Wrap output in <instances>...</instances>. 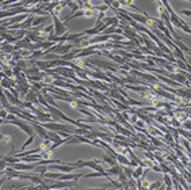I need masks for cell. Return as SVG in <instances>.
<instances>
[{"instance_id":"obj_1","label":"cell","mask_w":191,"mask_h":190,"mask_svg":"<svg viewBox=\"0 0 191 190\" xmlns=\"http://www.w3.org/2000/svg\"><path fill=\"white\" fill-rule=\"evenodd\" d=\"M75 167L68 163H60V164H50L47 166V171H57V173H72Z\"/></svg>"},{"instance_id":"obj_2","label":"cell","mask_w":191,"mask_h":190,"mask_svg":"<svg viewBox=\"0 0 191 190\" xmlns=\"http://www.w3.org/2000/svg\"><path fill=\"white\" fill-rule=\"evenodd\" d=\"M76 181H58L53 182L52 185H47V189H72L76 186Z\"/></svg>"},{"instance_id":"obj_3","label":"cell","mask_w":191,"mask_h":190,"mask_svg":"<svg viewBox=\"0 0 191 190\" xmlns=\"http://www.w3.org/2000/svg\"><path fill=\"white\" fill-rule=\"evenodd\" d=\"M8 124H12V125H15V126H18V128H21L22 130H23L27 136H30V135H34V133H36V132H34V129H33V126H31V125H29V124L23 122V121H19L18 118H15V120L10 121Z\"/></svg>"},{"instance_id":"obj_4","label":"cell","mask_w":191,"mask_h":190,"mask_svg":"<svg viewBox=\"0 0 191 190\" xmlns=\"http://www.w3.org/2000/svg\"><path fill=\"white\" fill-rule=\"evenodd\" d=\"M52 18H53L54 21V34L56 35H65V33H67V27H65V25L62 23L61 21H60L58 18H57L56 14L52 15Z\"/></svg>"},{"instance_id":"obj_5","label":"cell","mask_w":191,"mask_h":190,"mask_svg":"<svg viewBox=\"0 0 191 190\" xmlns=\"http://www.w3.org/2000/svg\"><path fill=\"white\" fill-rule=\"evenodd\" d=\"M11 168H14V170H18V171H30V170H34L36 168V166L37 164L36 163H31V164H22V163H19V162H16V163H11V164H8Z\"/></svg>"},{"instance_id":"obj_6","label":"cell","mask_w":191,"mask_h":190,"mask_svg":"<svg viewBox=\"0 0 191 190\" xmlns=\"http://www.w3.org/2000/svg\"><path fill=\"white\" fill-rule=\"evenodd\" d=\"M33 129H34V132H36V133L42 139V140L47 139V130H46V129H45L42 125H39V124L34 122V124H33Z\"/></svg>"},{"instance_id":"obj_7","label":"cell","mask_w":191,"mask_h":190,"mask_svg":"<svg viewBox=\"0 0 191 190\" xmlns=\"http://www.w3.org/2000/svg\"><path fill=\"white\" fill-rule=\"evenodd\" d=\"M39 159H42V153L39 155V152H38V153H31V155L23 156V158H21L19 160H23L24 163H37Z\"/></svg>"},{"instance_id":"obj_8","label":"cell","mask_w":191,"mask_h":190,"mask_svg":"<svg viewBox=\"0 0 191 190\" xmlns=\"http://www.w3.org/2000/svg\"><path fill=\"white\" fill-rule=\"evenodd\" d=\"M0 103H1V106H3L4 109H7L10 106V102H8V99H7V97H6V94L3 92V90L0 88Z\"/></svg>"},{"instance_id":"obj_9","label":"cell","mask_w":191,"mask_h":190,"mask_svg":"<svg viewBox=\"0 0 191 190\" xmlns=\"http://www.w3.org/2000/svg\"><path fill=\"white\" fill-rule=\"evenodd\" d=\"M4 94H6V97H7V99H8V102H11L12 105H22V103L16 99V97H15V95H12L10 91H6Z\"/></svg>"},{"instance_id":"obj_10","label":"cell","mask_w":191,"mask_h":190,"mask_svg":"<svg viewBox=\"0 0 191 190\" xmlns=\"http://www.w3.org/2000/svg\"><path fill=\"white\" fill-rule=\"evenodd\" d=\"M130 16L134 19V21H138L140 23H148V18H147V15H137V14H130Z\"/></svg>"},{"instance_id":"obj_11","label":"cell","mask_w":191,"mask_h":190,"mask_svg":"<svg viewBox=\"0 0 191 190\" xmlns=\"http://www.w3.org/2000/svg\"><path fill=\"white\" fill-rule=\"evenodd\" d=\"M121 171H122V168H121L119 166H117V164H114V166H113L110 170H107V174H111V175H118Z\"/></svg>"},{"instance_id":"obj_12","label":"cell","mask_w":191,"mask_h":190,"mask_svg":"<svg viewBox=\"0 0 191 190\" xmlns=\"http://www.w3.org/2000/svg\"><path fill=\"white\" fill-rule=\"evenodd\" d=\"M46 21V16H38V18H34L33 19V26H38V25H42L44 22Z\"/></svg>"},{"instance_id":"obj_13","label":"cell","mask_w":191,"mask_h":190,"mask_svg":"<svg viewBox=\"0 0 191 190\" xmlns=\"http://www.w3.org/2000/svg\"><path fill=\"white\" fill-rule=\"evenodd\" d=\"M34 139H36V133H34V135H30V136H29V139H27V140L24 141V144L22 145V151H23V149L26 148L27 145H30L31 143H34Z\"/></svg>"},{"instance_id":"obj_14","label":"cell","mask_w":191,"mask_h":190,"mask_svg":"<svg viewBox=\"0 0 191 190\" xmlns=\"http://www.w3.org/2000/svg\"><path fill=\"white\" fill-rule=\"evenodd\" d=\"M7 114H8V111H7L4 107H1V109H0V118H1V120H6Z\"/></svg>"},{"instance_id":"obj_15","label":"cell","mask_w":191,"mask_h":190,"mask_svg":"<svg viewBox=\"0 0 191 190\" xmlns=\"http://www.w3.org/2000/svg\"><path fill=\"white\" fill-rule=\"evenodd\" d=\"M24 18H26V15H19V16H15V18H12V19H11V23H16V22L24 19Z\"/></svg>"},{"instance_id":"obj_16","label":"cell","mask_w":191,"mask_h":190,"mask_svg":"<svg viewBox=\"0 0 191 190\" xmlns=\"http://www.w3.org/2000/svg\"><path fill=\"white\" fill-rule=\"evenodd\" d=\"M103 160H104V162H107V163H110V164H111V166H114V164H117V163H115V160H114V159L109 158V156H104V158H103Z\"/></svg>"},{"instance_id":"obj_17","label":"cell","mask_w":191,"mask_h":190,"mask_svg":"<svg viewBox=\"0 0 191 190\" xmlns=\"http://www.w3.org/2000/svg\"><path fill=\"white\" fill-rule=\"evenodd\" d=\"M160 185H161V182H156V183L150 185L149 189H157V187H160Z\"/></svg>"},{"instance_id":"obj_18","label":"cell","mask_w":191,"mask_h":190,"mask_svg":"<svg viewBox=\"0 0 191 190\" xmlns=\"http://www.w3.org/2000/svg\"><path fill=\"white\" fill-rule=\"evenodd\" d=\"M27 73H38V69L37 68H34V69H29V71H26Z\"/></svg>"},{"instance_id":"obj_19","label":"cell","mask_w":191,"mask_h":190,"mask_svg":"<svg viewBox=\"0 0 191 190\" xmlns=\"http://www.w3.org/2000/svg\"><path fill=\"white\" fill-rule=\"evenodd\" d=\"M182 14H184V15H188V16H191V11H188V10H182Z\"/></svg>"},{"instance_id":"obj_20","label":"cell","mask_w":191,"mask_h":190,"mask_svg":"<svg viewBox=\"0 0 191 190\" xmlns=\"http://www.w3.org/2000/svg\"><path fill=\"white\" fill-rule=\"evenodd\" d=\"M188 1H191V0H188Z\"/></svg>"}]
</instances>
